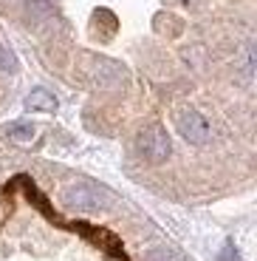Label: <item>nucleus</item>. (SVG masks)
<instances>
[{
  "label": "nucleus",
  "mask_w": 257,
  "mask_h": 261,
  "mask_svg": "<svg viewBox=\"0 0 257 261\" xmlns=\"http://www.w3.org/2000/svg\"><path fill=\"white\" fill-rule=\"evenodd\" d=\"M144 261H181V255L173 247H153L150 253H144Z\"/></svg>",
  "instance_id": "nucleus-7"
},
{
  "label": "nucleus",
  "mask_w": 257,
  "mask_h": 261,
  "mask_svg": "<svg viewBox=\"0 0 257 261\" xmlns=\"http://www.w3.org/2000/svg\"><path fill=\"white\" fill-rule=\"evenodd\" d=\"M175 128H178V134L189 145H204V142H209V137H212V125H209V119H206L204 114L192 111V108L178 111V117H175Z\"/></svg>",
  "instance_id": "nucleus-3"
},
{
  "label": "nucleus",
  "mask_w": 257,
  "mask_h": 261,
  "mask_svg": "<svg viewBox=\"0 0 257 261\" xmlns=\"http://www.w3.org/2000/svg\"><path fill=\"white\" fill-rule=\"evenodd\" d=\"M34 134H37V130H34L31 122H12L6 128V137L14 139V142H20V145H28L34 139Z\"/></svg>",
  "instance_id": "nucleus-5"
},
{
  "label": "nucleus",
  "mask_w": 257,
  "mask_h": 261,
  "mask_svg": "<svg viewBox=\"0 0 257 261\" xmlns=\"http://www.w3.org/2000/svg\"><path fill=\"white\" fill-rule=\"evenodd\" d=\"M14 68V60H12V54L6 51V48L0 46V71H12Z\"/></svg>",
  "instance_id": "nucleus-8"
},
{
  "label": "nucleus",
  "mask_w": 257,
  "mask_h": 261,
  "mask_svg": "<svg viewBox=\"0 0 257 261\" xmlns=\"http://www.w3.org/2000/svg\"><path fill=\"white\" fill-rule=\"evenodd\" d=\"M26 108H31V111H54V108H57V99H54V94L45 91V88H37V91L26 99Z\"/></svg>",
  "instance_id": "nucleus-4"
},
{
  "label": "nucleus",
  "mask_w": 257,
  "mask_h": 261,
  "mask_svg": "<svg viewBox=\"0 0 257 261\" xmlns=\"http://www.w3.org/2000/svg\"><path fill=\"white\" fill-rule=\"evenodd\" d=\"M62 202L65 207L77 210V213H97L99 207H105L110 202V193L93 182H77L65 190Z\"/></svg>",
  "instance_id": "nucleus-1"
},
{
  "label": "nucleus",
  "mask_w": 257,
  "mask_h": 261,
  "mask_svg": "<svg viewBox=\"0 0 257 261\" xmlns=\"http://www.w3.org/2000/svg\"><path fill=\"white\" fill-rule=\"evenodd\" d=\"M136 150L147 162H164L170 156V150H173V142H170L167 130L161 128V125H150V128H144L136 137Z\"/></svg>",
  "instance_id": "nucleus-2"
},
{
  "label": "nucleus",
  "mask_w": 257,
  "mask_h": 261,
  "mask_svg": "<svg viewBox=\"0 0 257 261\" xmlns=\"http://www.w3.org/2000/svg\"><path fill=\"white\" fill-rule=\"evenodd\" d=\"M119 80H122V71H119L113 63H99V68H97V83L99 85L110 88V85H116Z\"/></svg>",
  "instance_id": "nucleus-6"
}]
</instances>
